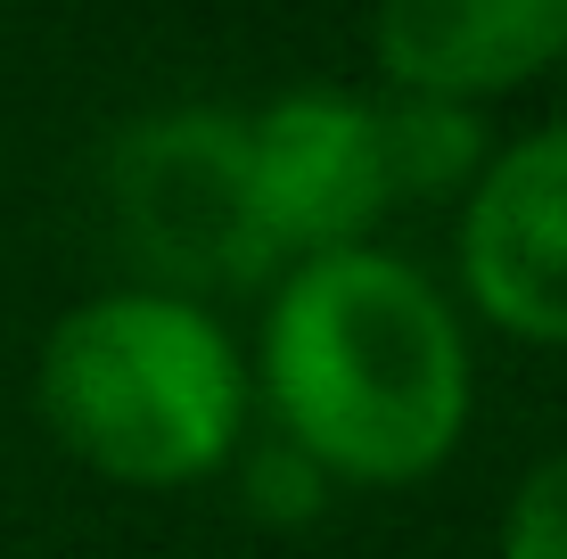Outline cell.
<instances>
[{
	"mask_svg": "<svg viewBox=\"0 0 567 559\" xmlns=\"http://www.w3.org/2000/svg\"><path fill=\"white\" fill-rule=\"evenodd\" d=\"M264 387L321 477L412 486L468 428V345L412 263L338 247L305 256L271 297Z\"/></svg>",
	"mask_w": 567,
	"mask_h": 559,
	"instance_id": "obj_1",
	"label": "cell"
},
{
	"mask_svg": "<svg viewBox=\"0 0 567 559\" xmlns=\"http://www.w3.org/2000/svg\"><path fill=\"white\" fill-rule=\"evenodd\" d=\"M247 173L271 256H338L395 206L379 148V107L354 91H280L247 115Z\"/></svg>",
	"mask_w": 567,
	"mask_h": 559,
	"instance_id": "obj_4",
	"label": "cell"
},
{
	"mask_svg": "<svg viewBox=\"0 0 567 559\" xmlns=\"http://www.w3.org/2000/svg\"><path fill=\"white\" fill-rule=\"evenodd\" d=\"M247 503H256L264 518H280V527H305L312 510H321V469L288 445H264L256 460H247Z\"/></svg>",
	"mask_w": 567,
	"mask_h": 559,
	"instance_id": "obj_9",
	"label": "cell"
},
{
	"mask_svg": "<svg viewBox=\"0 0 567 559\" xmlns=\"http://www.w3.org/2000/svg\"><path fill=\"white\" fill-rule=\"evenodd\" d=\"M379 66L420 100H485L567 58V0H379Z\"/></svg>",
	"mask_w": 567,
	"mask_h": 559,
	"instance_id": "obj_6",
	"label": "cell"
},
{
	"mask_svg": "<svg viewBox=\"0 0 567 559\" xmlns=\"http://www.w3.org/2000/svg\"><path fill=\"white\" fill-rule=\"evenodd\" d=\"M370 107H379V148H386V189L395 198H436V189H453L485 165L477 107L420 100V91H395V100H370Z\"/></svg>",
	"mask_w": 567,
	"mask_h": 559,
	"instance_id": "obj_7",
	"label": "cell"
},
{
	"mask_svg": "<svg viewBox=\"0 0 567 559\" xmlns=\"http://www.w3.org/2000/svg\"><path fill=\"white\" fill-rule=\"evenodd\" d=\"M502 559H567V453L518 477L502 518Z\"/></svg>",
	"mask_w": 567,
	"mask_h": 559,
	"instance_id": "obj_8",
	"label": "cell"
},
{
	"mask_svg": "<svg viewBox=\"0 0 567 559\" xmlns=\"http://www.w3.org/2000/svg\"><path fill=\"white\" fill-rule=\"evenodd\" d=\"M461 272L485 321L535 345H567V115L477 173L461 215Z\"/></svg>",
	"mask_w": 567,
	"mask_h": 559,
	"instance_id": "obj_5",
	"label": "cell"
},
{
	"mask_svg": "<svg viewBox=\"0 0 567 559\" xmlns=\"http://www.w3.org/2000/svg\"><path fill=\"white\" fill-rule=\"evenodd\" d=\"M42 412L58 445L124 486H189L239 445L247 379L189 297L115 288L74 304L42 345Z\"/></svg>",
	"mask_w": 567,
	"mask_h": 559,
	"instance_id": "obj_2",
	"label": "cell"
},
{
	"mask_svg": "<svg viewBox=\"0 0 567 559\" xmlns=\"http://www.w3.org/2000/svg\"><path fill=\"white\" fill-rule=\"evenodd\" d=\"M115 222L165 280L182 288H247L271 272V239L247 173V115L173 107L115 141Z\"/></svg>",
	"mask_w": 567,
	"mask_h": 559,
	"instance_id": "obj_3",
	"label": "cell"
}]
</instances>
